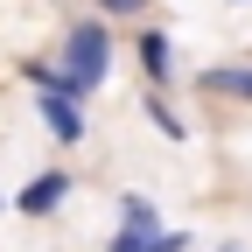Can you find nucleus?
Segmentation results:
<instances>
[{
	"instance_id": "nucleus-1",
	"label": "nucleus",
	"mask_w": 252,
	"mask_h": 252,
	"mask_svg": "<svg viewBox=\"0 0 252 252\" xmlns=\"http://www.w3.org/2000/svg\"><path fill=\"white\" fill-rule=\"evenodd\" d=\"M133 63H140L147 91H168V77H175V42H168V28L140 21V28H133Z\"/></svg>"
},
{
	"instance_id": "nucleus-6",
	"label": "nucleus",
	"mask_w": 252,
	"mask_h": 252,
	"mask_svg": "<svg viewBox=\"0 0 252 252\" xmlns=\"http://www.w3.org/2000/svg\"><path fill=\"white\" fill-rule=\"evenodd\" d=\"M119 231H168L161 224V203L140 196V189H126V196H119Z\"/></svg>"
},
{
	"instance_id": "nucleus-10",
	"label": "nucleus",
	"mask_w": 252,
	"mask_h": 252,
	"mask_svg": "<svg viewBox=\"0 0 252 252\" xmlns=\"http://www.w3.org/2000/svg\"><path fill=\"white\" fill-rule=\"evenodd\" d=\"M231 7H252V0H231Z\"/></svg>"
},
{
	"instance_id": "nucleus-2",
	"label": "nucleus",
	"mask_w": 252,
	"mask_h": 252,
	"mask_svg": "<svg viewBox=\"0 0 252 252\" xmlns=\"http://www.w3.org/2000/svg\"><path fill=\"white\" fill-rule=\"evenodd\" d=\"M70 203V168H35L21 189H14V210L21 217H56Z\"/></svg>"
},
{
	"instance_id": "nucleus-8",
	"label": "nucleus",
	"mask_w": 252,
	"mask_h": 252,
	"mask_svg": "<svg viewBox=\"0 0 252 252\" xmlns=\"http://www.w3.org/2000/svg\"><path fill=\"white\" fill-rule=\"evenodd\" d=\"M91 14H105V21H147L154 0H91Z\"/></svg>"
},
{
	"instance_id": "nucleus-4",
	"label": "nucleus",
	"mask_w": 252,
	"mask_h": 252,
	"mask_svg": "<svg viewBox=\"0 0 252 252\" xmlns=\"http://www.w3.org/2000/svg\"><path fill=\"white\" fill-rule=\"evenodd\" d=\"M35 119L56 133V147H77L84 140V105L77 98H56V91H35Z\"/></svg>"
},
{
	"instance_id": "nucleus-5",
	"label": "nucleus",
	"mask_w": 252,
	"mask_h": 252,
	"mask_svg": "<svg viewBox=\"0 0 252 252\" xmlns=\"http://www.w3.org/2000/svg\"><path fill=\"white\" fill-rule=\"evenodd\" d=\"M105 252H189V231H112Z\"/></svg>"
},
{
	"instance_id": "nucleus-3",
	"label": "nucleus",
	"mask_w": 252,
	"mask_h": 252,
	"mask_svg": "<svg viewBox=\"0 0 252 252\" xmlns=\"http://www.w3.org/2000/svg\"><path fill=\"white\" fill-rule=\"evenodd\" d=\"M196 91L217 98V105L252 112V63H210V70H196Z\"/></svg>"
},
{
	"instance_id": "nucleus-9",
	"label": "nucleus",
	"mask_w": 252,
	"mask_h": 252,
	"mask_svg": "<svg viewBox=\"0 0 252 252\" xmlns=\"http://www.w3.org/2000/svg\"><path fill=\"white\" fill-rule=\"evenodd\" d=\"M217 252H245V245H238V238H224V245H217Z\"/></svg>"
},
{
	"instance_id": "nucleus-7",
	"label": "nucleus",
	"mask_w": 252,
	"mask_h": 252,
	"mask_svg": "<svg viewBox=\"0 0 252 252\" xmlns=\"http://www.w3.org/2000/svg\"><path fill=\"white\" fill-rule=\"evenodd\" d=\"M140 112H147V126H154V133H168V140H189V119L161 98V91H147V98H140Z\"/></svg>"
}]
</instances>
